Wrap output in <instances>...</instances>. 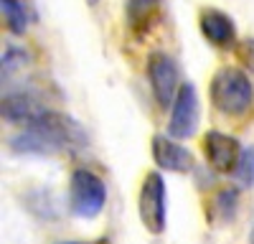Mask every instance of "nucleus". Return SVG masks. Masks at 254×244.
Wrapping results in <instances>:
<instances>
[{
    "label": "nucleus",
    "instance_id": "obj_1",
    "mask_svg": "<svg viewBox=\"0 0 254 244\" xmlns=\"http://www.w3.org/2000/svg\"><path fill=\"white\" fill-rule=\"evenodd\" d=\"M87 145V130L64 112L46 110L38 120L10 137V150L20 155H64Z\"/></svg>",
    "mask_w": 254,
    "mask_h": 244
},
{
    "label": "nucleus",
    "instance_id": "obj_2",
    "mask_svg": "<svg viewBox=\"0 0 254 244\" xmlns=\"http://www.w3.org/2000/svg\"><path fill=\"white\" fill-rule=\"evenodd\" d=\"M208 99L216 112H221L226 117H242L254 105V84L244 69L221 66L211 76Z\"/></svg>",
    "mask_w": 254,
    "mask_h": 244
},
{
    "label": "nucleus",
    "instance_id": "obj_3",
    "mask_svg": "<svg viewBox=\"0 0 254 244\" xmlns=\"http://www.w3.org/2000/svg\"><path fill=\"white\" fill-rule=\"evenodd\" d=\"M104 201H107V186L104 181L89 171L76 168L69 181V209L79 219H94L102 214Z\"/></svg>",
    "mask_w": 254,
    "mask_h": 244
},
{
    "label": "nucleus",
    "instance_id": "obj_4",
    "mask_svg": "<svg viewBox=\"0 0 254 244\" xmlns=\"http://www.w3.org/2000/svg\"><path fill=\"white\" fill-rule=\"evenodd\" d=\"M137 214L142 227L150 234H163L168 224V188L165 178L158 171H150L142 178L137 196Z\"/></svg>",
    "mask_w": 254,
    "mask_h": 244
},
{
    "label": "nucleus",
    "instance_id": "obj_5",
    "mask_svg": "<svg viewBox=\"0 0 254 244\" xmlns=\"http://www.w3.org/2000/svg\"><path fill=\"white\" fill-rule=\"evenodd\" d=\"M147 84H150V92L158 102V107H163V110L173 107L178 89L183 84L176 59L163 51L150 54V59H147Z\"/></svg>",
    "mask_w": 254,
    "mask_h": 244
},
{
    "label": "nucleus",
    "instance_id": "obj_6",
    "mask_svg": "<svg viewBox=\"0 0 254 244\" xmlns=\"http://www.w3.org/2000/svg\"><path fill=\"white\" fill-rule=\"evenodd\" d=\"M201 122V102L198 92L190 81H183L178 97L171 107V120H168V135L176 140H188L193 137Z\"/></svg>",
    "mask_w": 254,
    "mask_h": 244
},
{
    "label": "nucleus",
    "instance_id": "obj_7",
    "mask_svg": "<svg viewBox=\"0 0 254 244\" xmlns=\"http://www.w3.org/2000/svg\"><path fill=\"white\" fill-rule=\"evenodd\" d=\"M203 153H206L208 166L216 173H237L244 148L239 145V140L234 135L211 130L203 135Z\"/></svg>",
    "mask_w": 254,
    "mask_h": 244
},
{
    "label": "nucleus",
    "instance_id": "obj_8",
    "mask_svg": "<svg viewBox=\"0 0 254 244\" xmlns=\"http://www.w3.org/2000/svg\"><path fill=\"white\" fill-rule=\"evenodd\" d=\"M150 153H153V163L160 171H168V173H190L193 171V153L186 145H181L176 137L153 135Z\"/></svg>",
    "mask_w": 254,
    "mask_h": 244
},
{
    "label": "nucleus",
    "instance_id": "obj_9",
    "mask_svg": "<svg viewBox=\"0 0 254 244\" xmlns=\"http://www.w3.org/2000/svg\"><path fill=\"white\" fill-rule=\"evenodd\" d=\"M198 28H201L203 38L216 49H237V44H239L234 18L219 8H201Z\"/></svg>",
    "mask_w": 254,
    "mask_h": 244
},
{
    "label": "nucleus",
    "instance_id": "obj_10",
    "mask_svg": "<svg viewBox=\"0 0 254 244\" xmlns=\"http://www.w3.org/2000/svg\"><path fill=\"white\" fill-rule=\"evenodd\" d=\"M49 107H44L36 97L23 94V92H10L3 97V120L8 122H20V125H31L33 120H38Z\"/></svg>",
    "mask_w": 254,
    "mask_h": 244
},
{
    "label": "nucleus",
    "instance_id": "obj_11",
    "mask_svg": "<svg viewBox=\"0 0 254 244\" xmlns=\"http://www.w3.org/2000/svg\"><path fill=\"white\" fill-rule=\"evenodd\" d=\"M0 10L8 31L15 36H23L36 23V8L31 0H0Z\"/></svg>",
    "mask_w": 254,
    "mask_h": 244
},
{
    "label": "nucleus",
    "instance_id": "obj_12",
    "mask_svg": "<svg viewBox=\"0 0 254 244\" xmlns=\"http://www.w3.org/2000/svg\"><path fill=\"white\" fill-rule=\"evenodd\" d=\"M160 0H127L125 5V18H127V28L135 36H142L145 31H150L153 20L158 15Z\"/></svg>",
    "mask_w": 254,
    "mask_h": 244
},
{
    "label": "nucleus",
    "instance_id": "obj_13",
    "mask_svg": "<svg viewBox=\"0 0 254 244\" xmlns=\"http://www.w3.org/2000/svg\"><path fill=\"white\" fill-rule=\"evenodd\" d=\"M237 203H239V196H237V188H221L214 193L211 198V216L219 219V221H231L237 214Z\"/></svg>",
    "mask_w": 254,
    "mask_h": 244
},
{
    "label": "nucleus",
    "instance_id": "obj_14",
    "mask_svg": "<svg viewBox=\"0 0 254 244\" xmlns=\"http://www.w3.org/2000/svg\"><path fill=\"white\" fill-rule=\"evenodd\" d=\"M28 64V51L20 49V46H8L3 51V79L10 76L13 71H18L20 66Z\"/></svg>",
    "mask_w": 254,
    "mask_h": 244
},
{
    "label": "nucleus",
    "instance_id": "obj_15",
    "mask_svg": "<svg viewBox=\"0 0 254 244\" xmlns=\"http://www.w3.org/2000/svg\"><path fill=\"white\" fill-rule=\"evenodd\" d=\"M242 186H254V145L244 148L242 153V160H239V166H237V173Z\"/></svg>",
    "mask_w": 254,
    "mask_h": 244
},
{
    "label": "nucleus",
    "instance_id": "obj_16",
    "mask_svg": "<svg viewBox=\"0 0 254 244\" xmlns=\"http://www.w3.org/2000/svg\"><path fill=\"white\" fill-rule=\"evenodd\" d=\"M237 59H239V64L247 74L254 76V36L252 38H244L237 44Z\"/></svg>",
    "mask_w": 254,
    "mask_h": 244
},
{
    "label": "nucleus",
    "instance_id": "obj_17",
    "mask_svg": "<svg viewBox=\"0 0 254 244\" xmlns=\"http://www.w3.org/2000/svg\"><path fill=\"white\" fill-rule=\"evenodd\" d=\"M61 244H110L107 239H94V242H61Z\"/></svg>",
    "mask_w": 254,
    "mask_h": 244
},
{
    "label": "nucleus",
    "instance_id": "obj_18",
    "mask_svg": "<svg viewBox=\"0 0 254 244\" xmlns=\"http://www.w3.org/2000/svg\"><path fill=\"white\" fill-rule=\"evenodd\" d=\"M87 3H89V5H97V3H99V0H87Z\"/></svg>",
    "mask_w": 254,
    "mask_h": 244
},
{
    "label": "nucleus",
    "instance_id": "obj_19",
    "mask_svg": "<svg viewBox=\"0 0 254 244\" xmlns=\"http://www.w3.org/2000/svg\"><path fill=\"white\" fill-rule=\"evenodd\" d=\"M249 239H252V244H254V229H252V237H249Z\"/></svg>",
    "mask_w": 254,
    "mask_h": 244
}]
</instances>
